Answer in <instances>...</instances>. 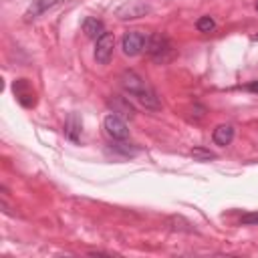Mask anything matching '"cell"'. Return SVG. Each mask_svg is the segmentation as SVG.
Wrapping results in <instances>:
<instances>
[{
  "label": "cell",
  "instance_id": "cell-1",
  "mask_svg": "<svg viewBox=\"0 0 258 258\" xmlns=\"http://www.w3.org/2000/svg\"><path fill=\"white\" fill-rule=\"evenodd\" d=\"M121 87L129 97H133L145 109H149V111H159L161 109V103H159V97H157L155 89L141 75H137L135 71H125L121 75Z\"/></svg>",
  "mask_w": 258,
  "mask_h": 258
},
{
  "label": "cell",
  "instance_id": "cell-2",
  "mask_svg": "<svg viewBox=\"0 0 258 258\" xmlns=\"http://www.w3.org/2000/svg\"><path fill=\"white\" fill-rule=\"evenodd\" d=\"M145 50L149 52V56L157 62H167L171 56H173V42L165 36V34H151L147 36V44H145Z\"/></svg>",
  "mask_w": 258,
  "mask_h": 258
},
{
  "label": "cell",
  "instance_id": "cell-3",
  "mask_svg": "<svg viewBox=\"0 0 258 258\" xmlns=\"http://www.w3.org/2000/svg\"><path fill=\"white\" fill-rule=\"evenodd\" d=\"M147 44V36L139 30H129L123 34V40H121V46H123V52L127 56H137Z\"/></svg>",
  "mask_w": 258,
  "mask_h": 258
},
{
  "label": "cell",
  "instance_id": "cell-4",
  "mask_svg": "<svg viewBox=\"0 0 258 258\" xmlns=\"http://www.w3.org/2000/svg\"><path fill=\"white\" fill-rule=\"evenodd\" d=\"M12 91H14V97L18 99V103L22 107H34L36 105V93L32 89V85L26 81V79H16L14 85H12Z\"/></svg>",
  "mask_w": 258,
  "mask_h": 258
},
{
  "label": "cell",
  "instance_id": "cell-5",
  "mask_svg": "<svg viewBox=\"0 0 258 258\" xmlns=\"http://www.w3.org/2000/svg\"><path fill=\"white\" fill-rule=\"evenodd\" d=\"M113 48H115V38L113 34L105 32L97 38V44H95V60L99 64H107L113 56Z\"/></svg>",
  "mask_w": 258,
  "mask_h": 258
},
{
  "label": "cell",
  "instance_id": "cell-6",
  "mask_svg": "<svg viewBox=\"0 0 258 258\" xmlns=\"http://www.w3.org/2000/svg\"><path fill=\"white\" fill-rule=\"evenodd\" d=\"M105 131H107V135L113 137L115 141H123V139L129 137L127 123H125L119 115H115V113H111V115L105 117Z\"/></svg>",
  "mask_w": 258,
  "mask_h": 258
},
{
  "label": "cell",
  "instance_id": "cell-7",
  "mask_svg": "<svg viewBox=\"0 0 258 258\" xmlns=\"http://www.w3.org/2000/svg\"><path fill=\"white\" fill-rule=\"evenodd\" d=\"M149 10H151V6L145 4V2H125L123 6L117 8L115 14H117L121 20H133V18H141V16H145Z\"/></svg>",
  "mask_w": 258,
  "mask_h": 258
},
{
  "label": "cell",
  "instance_id": "cell-8",
  "mask_svg": "<svg viewBox=\"0 0 258 258\" xmlns=\"http://www.w3.org/2000/svg\"><path fill=\"white\" fill-rule=\"evenodd\" d=\"M62 0H34L30 6H28V10H26V20H34V18H38V16H42L44 12H48V10H52V8H56L58 4H60Z\"/></svg>",
  "mask_w": 258,
  "mask_h": 258
},
{
  "label": "cell",
  "instance_id": "cell-9",
  "mask_svg": "<svg viewBox=\"0 0 258 258\" xmlns=\"http://www.w3.org/2000/svg\"><path fill=\"white\" fill-rule=\"evenodd\" d=\"M212 139H214V143L220 145V147L230 145L232 139H234V127H232V125H218V127L214 129V133H212Z\"/></svg>",
  "mask_w": 258,
  "mask_h": 258
},
{
  "label": "cell",
  "instance_id": "cell-10",
  "mask_svg": "<svg viewBox=\"0 0 258 258\" xmlns=\"http://www.w3.org/2000/svg\"><path fill=\"white\" fill-rule=\"evenodd\" d=\"M83 32L89 36V38H99L101 34H105V28H103V22L97 20V18H85L83 22Z\"/></svg>",
  "mask_w": 258,
  "mask_h": 258
},
{
  "label": "cell",
  "instance_id": "cell-11",
  "mask_svg": "<svg viewBox=\"0 0 258 258\" xmlns=\"http://www.w3.org/2000/svg\"><path fill=\"white\" fill-rule=\"evenodd\" d=\"M64 135L71 141H79V137H81V119H79V115H75V113L69 115L67 125H64Z\"/></svg>",
  "mask_w": 258,
  "mask_h": 258
},
{
  "label": "cell",
  "instance_id": "cell-12",
  "mask_svg": "<svg viewBox=\"0 0 258 258\" xmlns=\"http://www.w3.org/2000/svg\"><path fill=\"white\" fill-rule=\"evenodd\" d=\"M196 28H198L200 32H210V30L216 28V22H214V18H210V16H202V18H198Z\"/></svg>",
  "mask_w": 258,
  "mask_h": 258
},
{
  "label": "cell",
  "instance_id": "cell-13",
  "mask_svg": "<svg viewBox=\"0 0 258 258\" xmlns=\"http://www.w3.org/2000/svg\"><path fill=\"white\" fill-rule=\"evenodd\" d=\"M113 101L119 105V111H123V115H127V117H133V107H131L129 103H123V97H115Z\"/></svg>",
  "mask_w": 258,
  "mask_h": 258
},
{
  "label": "cell",
  "instance_id": "cell-14",
  "mask_svg": "<svg viewBox=\"0 0 258 258\" xmlns=\"http://www.w3.org/2000/svg\"><path fill=\"white\" fill-rule=\"evenodd\" d=\"M191 155H194L196 159H214V153H212V151H208V149H200V147L191 149Z\"/></svg>",
  "mask_w": 258,
  "mask_h": 258
},
{
  "label": "cell",
  "instance_id": "cell-15",
  "mask_svg": "<svg viewBox=\"0 0 258 258\" xmlns=\"http://www.w3.org/2000/svg\"><path fill=\"white\" fill-rule=\"evenodd\" d=\"M240 222H242L244 226H250V224H258V212H254V214H244Z\"/></svg>",
  "mask_w": 258,
  "mask_h": 258
},
{
  "label": "cell",
  "instance_id": "cell-16",
  "mask_svg": "<svg viewBox=\"0 0 258 258\" xmlns=\"http://www.w3.org/2000/svg\"><path fill=\"white\" fill-rule=\"evenodd\" d=\"M248 89H250V91H258V83H252V85H248Z\"/></svg>",
  "mask_w": 258,
  "mask_h": 258
},
{
  "label": "cell",
  "instance_id": "cell-17",
  "mask_svg": "<svg viewBox=\"0 0 258 258\" xmlns=\"http://www.w3.org/2000/svg\"><path fill=\"white\" fill-rule=\"evenodd\" d=\"M254 40H258V34H254Z\"/></svg>",
  "mask_w": 258,
  "mask_h": 258
},
{
  "label": "cell",
  "instance_id": "cell-18",
  "mask_svg": "<svg viewBox=\"0 0 258 258\" xmlns=\"http://www.w3.org/2000/svg\"><path fill=\"white\" fill-rule=\"evenodd\" d=\"M256 10H258V0H256Z\"/></svg>",
  "mask_w": 258,
  "mask_h": 258
}]
</instances>
